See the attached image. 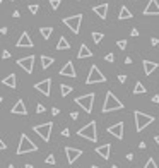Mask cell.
Segmentation results:
<instances>
[{
  "label": "cell",
  "instance_id": "obj_1",
  "mask_svg": "<svg viewBox=\"0 0 159 168\" xmlns=\"http://www.w3.org/2000/svg\"><path fill=\"white\" fill-rule=\"evenodd\" d=\"M115 110H123V103H122V101L118 100L111 91H108L101 112H103V113H110V112H115Z\"/></svg>",
  "mask_w": 159,
  "mask_h": 168
},
{
  "label": "cell",
  "instance_id": "obj_2",
  "mask_svg": "<svg viewBox=\"0 0 159 168\" xmlns=\"http://www.w3.org/2000/svg\"><path fill=\"white\" fill-rule=\"evenodd\" d=\"M133 117H135V130L137 132H142L147 125H151V123L156 120L152 115H147V113H142L139 110L133 112Z\"/></svg>",
  "mask_w": 159,
  "mask_h": 168
},
{
  "label": "cell",
  "instance_id": "obj_3",
  "mask_svg": "<svg viewBox=\"0 0 159 168\" xmlns=\"http://www.w3.org/2000/svg\"><path fill=\"white\" fill-rule=\"evenodd\" d=\"M77 136L84 137V139L91 141V142H96L97 141V129H96V122H89L87 125H84L82 129L77 130Z\"/></svg>",
  "mask_w": 159,
  "mask_h": 168
},
{
  "label": "cell",
  "instance_id": "obj_4",
  "mask_svg": "<svg viewBox=\"0 0 159 168\" xmlns=\"http://www.w3.org/2000/svg\"><path fill=\"white\" fill-rule=\"evenodd\" d=\"M32 151H38V146L32 142L29 137L26 136V134H22L21 136V139H19V146H17V156H21V155H26V153H32Z\"/></svg>",
  "mask_w": 159,
  "mask_h": 168
},
{
  "label": "cell",
  "instance_id": "obj_5",
  "mask_svg": "<svg viewBox=\"0 0 159 168\" xmlns=\"http://www.w3.org/2000/svg\"><path fill=\"white\" fill-rule=\"evenodd\" d=\"M94 98H96L94 93H87V94H84V96L75 98V103H77L86 113H91L92 112V105H94Z\"/></svg>",
  "mask_w": 159,
  "mask_h": 168
},
{
  "label": "cell",
  "instance_id": "obj_6",
  "mask_svg": "<svg viewBox=\"0 0 159 168\" xmlns=\"http://www.w3.org/2000/svg\"><path fill=\"white\" fill-rule=\"evenodd\" d=\"M81 23H82V14H75V16H70V17H65L63 19V24L70 29L74 34H79V31H81Z\"/></svg>",
  "mask_w": 159,
  "mask_h": 168
},
{
  "label": "cell",
  "instance_id": "obj_7",
  "mask_svg": "<svg viewBox=\"0 0 159 168\" xmlns=\"http://www.w3.org/2000/svg\"><path fill=\"white\" fill-rule=\"evenodd\" d=\"M97 82H106V76L99 71L97 65H92L87 74V79H86V84H97Z\"/></svg>",
  "mask_w": 159,
  "mask_h": 168
},
{
  "label": "cell",
  "instance_id": "obj_8",
  "mask_svg": "<svg viewBox=\"0 0 159 168\" xmlns=\"http://www.w3.org/2000/svg\"><path fill=\"white\" fill-rule=\"evenodd\" d=\"M52 129H53V122H46V123H39V125H34L32 130L41 137L43 141L48 142L50 141V136H52Z\"/></svg>",
  "mask_w": 159,
  "mask_h": 168
},
{
  "label": "cell",
  "instance_id": "obj_9",
  "mask_svg": "<svg viewBox=\"0 0 159 168\" xmlns=\"http://www.w3.org/2000/svg\"><path fill=\"white\" fill-rule=\"evenodd\" d=\"M17 65H19V67H22L27 74H32V69H34V57L29 55V57L19 58V60H17Z\"/></svg>",
  "mask_w": 159,
  "mask_h": 168
},
{
  "label": "cell",
  "instance_id": "obj_10",
  "mask_svg": "<svg viewBox=\"0 0 159 168\" xmlns=\"http://www.w3.org/2000/svg\"><path fill=\"white\" fill-rule=\"evenodd\" d=\"M34 89L39 91L41 94H45V96H50V93H52V79H45L41 82H36Z\"/></svg>",
  "mask_w": 159,
  "mask_h": 168
},
{
  "label": "cell",
  "instance_id": "obj_11",
  "mask_svg": "<svg viewBox=\"0 0 159 168\" xmlns=\"http://www.w3.org/2000/svg\"><path fill=\"white\" fill-rule=\"evenodd\" d=\"M123 129H125V123L123 122H118V123H115V125H111V127H108V134H111V136H115L117 139H123Z\"/></svg>",
  "mask_w": 159,
  "mask_h": 168
},
{
  "label": "cell",
  "instance_id": "obj_12",
  "mask_svg": "<svg viewBox=\"0 0 159 168\" xmlns=\"http://www.w3.org/2000/svg\"><path fill=\"white\" fill-rule=\"evenodd\" d=\"M16 46H17V48H32V46H34V43H32V39H31L29 33L24 31L22 34H21V38L17 39Z\"/></svg>",
  "mask_w": 159,
  "mask_h": 168
},
{
  "label": "cell",
  "instance_id": "obj_13",
  "mask_svg": "<svg viewBox=\"0 0 159 168\" xmlns=\"http://www.w3.org/2000/svg\"><path fill=\"white\" fill-rule=\"evenodd\" d=\"M65 155H67V161L70 163V165H74V161H77L79 156H82V151L77 148H65Z\"/></svg>",
  "mask_w": 159,
  "mask_h": 168
},
{
  "label": "cell",
  "instance_id": "obj_14",
  "mask_svg": "<svg viewBox=\"0 0 159 168\" xmlns=\"http://www.w3.org/2000/svg\"><path fill=\"white\" fill-rule=\"evenodd\" d=\"M144 16H159V3L157 0H149L144 9Z\"/></svg>",
  "mask_w": 159,
  "mask_h": 168
},
{
  "label": "cell",
  "instance_id": "obj_15",
  "mask_svg": "<svg viewBox=\"0 0 159 168\" xmlns=\"http://www.w3.org/2000/svg\"><path fill=\"white\" fill-rule=\"evenodd\" d=\"M60 76H63V77H72V79L77 77L75 69H74V64H72V62H67V64L60 69Z\"/></svg>",
  "mask_w": 159,
  "mask_h": 168
},
{
  "label": "cell",
  "instance_id": "obj_16",
  "mask_svg": "<svg viewBox=\"0 0 159 168\" xmlns=\"http://www.w3.org/2000/svg\"><path fill=\"white\" fill-rule=\"evenodd\" d=\"M10 112H12L14 115H27V108H26V105H24L22 100H17Z\"/></svg>",
  "mask_w": 159,
  "mask_h": 168
},
{
  "label": "cell",
  "instance_id": "obj_17",
  "mask_svg": "<svg viewBox=\"0 0 159 168\" xmlns=\"http://www.w3.org/2000/svg\"><path fill=\"white\" fill-rule=\"evenodd\" d=\"M96 153H97V155H99L103 160H108V158H110V153H111V144L97 146V148H96Z\"/></svg>",
  "mask_w": 159,
  "mask_h": 168
},
{
  "label": "cell",
  "instance_id": "obj_18",
  "mask_svg": "<svg viewBox=\"0 0 159 168\" xmlns=\"http://www.w3.org/2000/svg\"><path fill=\"white\" fill-rule=\"evenodd\" d=\"M96 16H99L101 19H106L108 17V3H101V5H94L92 7Z\"/></svg>",
  "mask_w": 159,
  "mask_h": 168
},
{
  "label": "cell",
  "instance_id": "obj_19",
  "mask_svg": "<svg viewBox=\"0 0 159 168\" xmlns=\"http://www.w3.org/2000/svg\"><path fill=\"white\" fill-rule=\"evenodd\" d=\"M142 65H144V72H146V76H151L159 67V64H156V62H151V60H142Z\"/></svg>",
  "mask_w": 159,
  "mask_h": 168
},
{
  "label": "cell",
  "instance_id": "obj_20",
  "mask_svg": "<svg viewBox=\"0 0 159 168\" xmlns=\"http://www.w3.org/2000/svg\"><path fill=\"white\" fill-rule=\"evenodd\" d=\"M2 84L3 86H7V87H16L17 86V77H16V74H9L7 77H3L2 79Z\"/></svg>",
  "mask_w": 159,
  "mask_h": 168
},
{
  "label": "cell",
  "instance_id": "obj_21",
  "mask_svg": "<svg viewBox=\"0 0 159 168\" xmlns=\"http://www.w3.org/2000/svg\"><path fill=\"white\" fill-rule=\"evenodd\" d=\"M132 17H133V14L128 10V7L127 5H122L120 12H118V19L123 21V19H132Z\"/></svg>",
  "mask_w": 159,
  "mask_h": 168
},
{
  "label": "cell",
  "instance_id": "obj_22",
  "mask_svg": "<svg viewBox=\"0 0 159 168\" xmlns=\"http://www.w3.org/2000/svg\"><path fill=\"white\" fill-rule=\"evenodd\" d=\"M89 57H92V52L87 48V45H81L79 53H77V58H89Z\"/></svg>",
  "mask_w": 159,
  "mask_h": 168
},
{
  "label": "cell",
  "instance_id": "obj_23",
  "mask_svg": "<svg viewBox=\"0 0 159 168\" xmlns=\"http://www.w3.org/2000/svg\"><path fill=\"white\" fill-rule=\"evenodd\" d=\"M70 48V43H68V39L65 38V36H60L58 43H57V50H68Z\"/></svg>",
  "mask_w": 159,
  "mask_h": 168
},
{
  "label": "cell",
  "instance_id": "obj_24",
  "mask_svg": "<svg viewBox=\"0 0 159 168\" xmlns=\"http://www.w3.org/2000/svg\"><path fill=\"white\" fill-rule=\"evenodd\" d=\"M53 62H55V58H53V57L43 55V57H41V67H43V69H48V67H52V65H53Z\"/></svg>",
  "mask_w": 159,
  "mask_h": 168
},
{
  "label": "cell",
  "instance_id": "obj_25",
  "mask_svg": "<svg viewBox=\"0 0 159 168\" xmlns=\"http://www.w3.org/2000/svg\"><path fill=\"white\" fill-rule=\"evenodd\" d=\"M74 91V87L72 86H68V84H60V94L65 98V96H68V94Z\"/></svg>",
  "mask_w": 159,
  "mask_h": 168
},
{
  "label": "cell",
  "instance_id": "obj_26",
  "mask_svg": "<svg viewBox=\"0 0 159 168\" xmlns=\"http://www.w3.org/2000/svg\"><path fill=\"white\" fill-rule=\"evenodd\" d=\"M144 93H147V89L144 87V84L142 82H135V87H133V94H144Z\"/></svg>",
  "mask_w": 159,
  "mask_h": 168
},
{
  "label": "cell",
  "instance_id": "obj_27",
  "mask_svg": "<svg viewBox=\"0 0 159 168\" xmlns=\"http://www.w3.org/2000/svg\"><path fill=\"white\" fill-rule=\"evenodd\" d=\"M39 33H41V36H43V38H45V39H50V36H52V33H53V28H41V29H39Z\"/></svg>",
  "mask_w": 159,
  "mask_h": 168
},
{
  "label": "cell",
  "instance_id": "obj_28",
  "mask_svg": "<svg viewBox=\"0 0 159 168\" xmlns=\"http://www.w3.org/2000/svg\"><path fill=\"white\" fill-rule=\"evenodd\" d=\"M103 38H104V34H103V33H97V31L92 33V41H94L96 45H99V43L103 41Z\"/></svg>",
  "mask_w": 159,
  "mask_h": 168
},
{
  "label": "cell",
  "instance_id": "obj_29",
  "mask_svg": "<svg viewBox=\"0 0 159 168\" xmlns=\"http://www.w3.org/2000/svg\"><path fill=\"white\" fill-rule=\"evenodd\" d=\"M144 168H157L156 160H154V158H149V160H147V163L144 165Z\"/></svg>",
  "mask_w": 159,
  "mask_h": 168
},
{
  "label": "cell",
  "instance_id": "obj_30",
  "mask_svg": "<svg viewBox=\"0 0 159 168\" xmlns=\"http://www.w3.org/2000/svg\"><path fill=\"white\" fill-rule=\"evenodd\" d=\"M60 3H62V0H50V5H52V9H53V10L58 9Z\"/></svg>",
  "mask_w": 159,
  "mask_h": 168
},
{
  "label": "cell",
  "instance_id": "obj_31",
  "mask_svg": "<svg viewBox=\"0 0 159 168\" xmlns=\"http://www.w3.org/2000/svg\"><path fill=\"white\" fill-rule=\"evenodd\" d=\"M45 161H46V165H55V163H57L55 161V156H53V155H48Z\"/></svg>",
  "mask_w": 159,
  "mask_h": 168
},
{
  "label": "cell",
  "instance_id": "obj_32",
  "mask_svg": "<svg viewBox=\"0 0 159 168\" xmlns=\"http://www.w3.org/2000/svg\"><path fill=\"white\" fill-rule=\"evenodd\" d=\"M38 10H39V5H38V3H31V5H29V12H31V14H38Z\"/></svg>",
  "mask_w": 159,
  "mask_h": 168
},
{
  "label": "cell",
  "instance_id": "obj_33",
  "mask_svg": "<svg viewBox=\"0 0 159 168\" xmlns=\"http://www.w3.org/2000/svg\"><path fill=\"white\" fill-rule=\"evenodd\" d=\"M117 45H118V48H120V50H125V48H127V39H120Z\"/></svg>",
  "mask_w": 159,
  "mask_h": 168
},
{
  "label": "cell",
  "instance_id": "obj_34",
  "mask_svg": "<svg viewBox=\"0 0 159 168\" xmlns=\"http://www.w3.org/2000/svg\"><path fill=\"white\" fill-rule=\"evenodd\" d=\"M45 110H46V108H45V105H41V103H38V105H36V112H38V113H43Z\"/></svg>",
  "mask_w": 159,
  "mask_h": 168
},
{
  "label": "cell",
  "instance_id": "obj_35",
  "mask_svg": "<svg viewBox=\"0 0 159 168\" xmlns=\"http://www.w3.org/2000/svg\"><path fill=\"white\" fill-rule=\"evenodd\" d=\"M104 60H106V62H115V55H113V53H108V55L104 57Z\"/></svg>",
  "mask_w": 159,
  "mask_h": 168
},
{
  "label": "cell",
  "instance_id": "obj_36",
  "mask_svg": "<svg viewBox=\"0 0 159 168\" xmlns=\"http://www.w3.org/2000/svg\"><path fill=\"white\" fill-rule=\"evenodd\" d=\"M2 58H3V60H5V58H10V52L3 50V52H2Z\"/></svg>",
  "mask_w": 159,
  "mask_h": 168
},
{
  "label": "cell",
  "instance_id": "obj_37",
  "mask_svg": "<svg viewBox=\"0 0 159 168\" xmlns=\"http://www.w3.org/2000/svg\"><path fill=\"white\" fill-rule=\"evenodd\" d=\"M118 81H120L122 84H123L125 81H127V76H125V74H120V76H118Z\"/></svg>",
  "mask_w": 159,
  "mask_h": 168
},
{
  "label": "cell",
  "instance_id": "obj_38",
  "mask_svg": "<svg viewBox=\"0 0 159 168\" xmlns=\"http://www.w3.org/2000/svg\"><path fill=\"white\" fill-rule=\"evenodd\" d=\"M130 34H132L133 38H137V36H139V29H135V28H133L132 31H130Z\"/></svg>",
  "mask_w": 159,
  "mask_h": 168
},
{
  "label": "cell",
  "instance_id": "obj_39",
  "mask_svg": "<svg viewBox=\"0 0 159 168\" xmlns=\"http://www.w3.org/2000/svg\"><path fill=\"white\" fill-rule=\"evenodd\" d=\"M3 149H7V144L2 141V137H0V151H3Z\"/></svg>",
  "mask_w": 159,
  "mask_h": 168
},
{
  "label": "cell",
  "instance_id": "obj_40",
  "mask_svg": "<svg viewBox=\"0 0 159 168\" xmlns=\"http://www.w3.org/2000/svg\"><path fill=\"white\" fill-rule=\"evenodd\" d=\"M70 118H72V120H77V118H79V113H77V112H72V113H70Z\"/></svg>",
  "mask_w": 159,
  "mask_h": 168
},
{
  "label": "cell",
  "instance_id": "obj_41",
  "mask_svg": "<svg viewBox=\"0 0 159 168\" xmlns=\"http://www.w3.org/2000/svg\"><path fill=\"white\" fill-rule=\"evenodd\" d=\"M62 136H63V137H68V136H70V130H68V129H63V130H62Z\"/></svg>",
  "mask_w": 159,
  "mask_h": 168
},
{
  "label": "cell",
  "instance_id": "obj_42",
  "mask_svg": "<svg viewBox=\"0 0 159 168\" xmlns=\"http://www.w3.org/2000/svg\"><path fill=\"white\" fill-rule=\"evenodd\" d=\"M58 113H60V110H58V108H52V115H58Z\"/></svg>",
  "mask_w": 159,
  "mask_h": 168
},
{
  "label": "cell",
  "instance_id": "obj_43",
  "mask_svg": "<svg viewBox=\"0 0 159 168\" xmlns=\"http://www.w3.org/2000/svg\"><path fill=\"white\" fill-rule=\"evenodd\" d=\"M151 43H152V45L156 46V45H159V39H157V38H152V39H151Z\"/></svg>",
  "mask_w": 159,
  "mask_h": 168
},
{
  "label": "cell",
  "instance_id": "obj_44",
  "mask_svg": "<svg viewBox=\"0 0 159 168\" xmlns=\"http://www.w3.org/2000/svg\"><path fill=\"white\" fill-rule=\"evenodd\" d=\"M12 16L17 19V17H21V12H19V10H14V14H12Z\"/></svg>",
  "mask_w": 159,
  "mask_h": 168
},
{
  "label": "cell",
  "instance_id": "obj_45",
  "mask_svg": "<svg viewBox=\"0 0 159 168\" xmlns=\"http://www.w3.org/2000/svg\"><path fill=\"white\" fill-rule=\"evenodd\" d=\"M7 31H9V29H7L5 26H3V28H0V33H2V34H7Z\"/></svg>",
  "mask_w": 159,
  "mask_h": 168
},
{
  "label": "cell",
  "instance_id": "obj_46",
  "mask_svg": "<svg viewBox=\"0 0 159 168\" xmlns=\"http://www.w3.org/2000/svg\"><path fill=\"white\" fill-rule=\"evenodd\" d=\"M152 101H154V103H159V96H157V94H154V96H152Z\"/></svg>",
  "mask_w": 159,
  "mask_h": 168
},
{
  "label": "cell",
  "instance_id": "obj_47",
  "mask_svg": "<svg viewBox=\"0 0 159 168\" xmlns=\"http://www.w3.org/2000/svg\"><path fill=\"white\" fill-rule=\"evenodd\" d=\"M125 64H127V65H130V64H132V58H130V57H127V58H125Z\"/></svg>",
  "mask_w": 159,
  "mask_h": 168
},
{
  "label": "cell",
  "instance_id": "obj_48",
  "mask_svg": "<svg viewBox=\"0 0 159 168\" xmlns=\"http://www.w3.org/2000/svg\"><path fill=\"white\" fill-rule=\"evenodd\" d=\"M127 160H128V161H132V160H133V155H132V153H128V155H127Z\"/></svg>",
  "mask_w": 159,
  "mask_h": 168
},
{
  "label": "cell",
  "instance_id": "obj_49",
  "mask_svg": "<svg viewBox=\"0 0 159 168\" xmlns=\"http://www.w3.org/2000/svg\"><path fill=\"white\" fill-rule=\"evenodd\" d=\"M139 148H140V149H146V142L142 141V142H140V144H139Z\"/></svg>",
  "mask_w": 159,
  "mask_h": 168
},
{
  "label": "cell",
  "instance_id": "obj_50",
  "mask_svg": "<svg viewBox=\"0 0 159 168\" xmlns=\"http://www.w3.org/2000/svg\"><path fill=\"white\" fill-rule=\"evenodd\" d=\"M24 168H34V166H32L31 163H26V166H24Z\"/></svg>",
  "mask_w": 159,
  "mask_h": 168
},
{
  "label": "cell",
  "instance_id": "obj_51",
  "mask_svg": "<svg viewBox=\"0 0 159 168\" xmlns=\"http://www.w3.org/2000/svg\"><path fill=\"white\" fill-rule=\"evenodd\" d=\"M154 139H156V142H157V146H159V136H156V137H154Z\"/></svg>",
  "mask_w": 159,
  "mask_h": 168
},
{
  "label": "cell",
  "instance_id": "obj_52",
  "mask_svg": "<svg viewBox=\"0 0 159 168\" xmlns=\"http://www.w3.org/2000/svg\"><path fill=\"white\" fill-rule=\"evenodd\" d=\"M9 168H16V166H14V165H9Z\"/></svg>",
  "mask_w": 159,
  "mask_h": 168
},
{
  "label": "cell",
  "instance_id": "obj_53",
  "mask_svg": "<svg viewBox=\"0 0 159 168\" xmlns=\"http://www.w3.org/2000/svg\"><path fill=\"white\" fill-rule=\"evenodd\" d=\"M2 101H3V98H2V96H0V103H2Z\"/></svg>",
  "mask_w": 159,
  "mask_h": 168
},
{
  "label": "cell",
  "instance_id": "obj_54",
  "mask_svg": "<svg viewBox=\"0 0 159 168\" xmlns=\"http://www.w3.org/2000/svg\"><path fill=\"white\" fill-rule=\"evenodd\" d=\"M91 168H97V165H92V166H91Z\"/></svg>",
  "mask_w": 159,
  "mask_h": 168
},
{
  "label": "cell",
  "instance_id": "obj_55",
  "mask_svg": "<svg viewBox=\"0 0 159 168\" xmlns=\"http://www.w3.org/2000/svg\"><path fill=\"white\" fill-rule=\"evenodd\" d=\"M111 168H118V166H117V165H113V166H111Z\"/></svg>",
  "mask_w": 159,
  "mask_h": 168
},
{
  "label": "cell",
  "instance_id": "obj_56",
  "mask_svg": "<svg viewBox=\"0 0 159 168\" xmlns=\"http://www.w3.org/2000/svg\"><path fill=\"white\" fill-rule=\"evenodd\" d=\"M0 5H2V0H0Z\"/></svg>",
  "mask_w": 159,
  "mask_h": 168
}]
</instances>
